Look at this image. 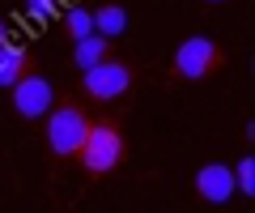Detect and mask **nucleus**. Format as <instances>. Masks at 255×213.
<instances>
[{
	"label": "nucleus",
	"instance_id": "f03ea898",
	"mask_svg": "<svg viewBox=\"0 0 255 213\" xmlns=\"http://www.w3.org/2000/svg\"><path fill=\"white\" fill-rule=\"evenodd\" d=\"M43 120H47V149L55 158H77L85 132H90V115L73 98H60V107H51Z\"/></svg>",
	"mask_w": 255,
	"mask_h": 213
},
{
	"label": "nucleus",
	"instance_id": "f8f14e48",
	"mask_svg": "<svg viewBox=\"0 0 255 213\" xmlns=\"http://www.w3.org/2000/svg\"><path fill=\"white\" fill-rule=\"evenodd\" d=\"M55 4H60V0H26V17L30 21H47L55 13Z\"/></svg>",
	"mask_w": 255,
	"mask_h": 213
},
{
	"label": "nucleus",
	"instance_id": "f257e3e1",
	"mask_svg": "<svg viewBox=\"0 0 255 213\" xmlns=\"http://www.w3.org/2000/svg\"><path fill=\"white\" fill-rule=\"evenodd\" d=\"M77 162H81V171L94 175V179L111 175V171L124 162V132H119V124L115 120H98V124L90 120V132H85L81 149H77Z\"/></svg>",
	"mask_w": 255,
	"mask_h": 213
},
{
	"label": "nucleus",
	"instance_id": "1a4fd4ad",
	"mask_svg": "<svg viewBox=\"0 0 255 213\" xmlns=\"http://www.w3.org/2000/svg\"><path fill=\"white\" fill-rule=\"evenodd\" d=\"M128 30V9L124 4H102L94 9V34L98 38H119Z\"/></svg>",
	"mask_w": 255,
	"mask_h": 213
},
{
	"label": "nucleus",
	"instance_id": "20e7f679",
	"mask_svg": "<svg viewBox=\"0 0 255 213\" xmlns=\"http://www.w3.org/2000/svg\"><path fill=\"white\" fill-rule=\"evenodd\" d=\"M132 85H136V68L128 64V60H115V56H107L102 64H94L90 73H81V94L94 98V102H115V98H124Z\"/></svg>",
	"mask_w": 255,
	"mask_h": 213
},
{
	"label": "nucleus",
	"instance_id": "39448f33",
	"mask_svg": "<svg viewBox=\"0 0 255 213\" xmlns=\"http://www.w3.org/2000/svg\"><path fill=\"white\" fill-rule=\"evenodd\" d=\"M9 94H13V111H17L21 120H43L55 107V85L47 81V77H38V73H26Z\"/></svg>",
	"mask_w": 255,
	"mask_h": 213
},
{
	"label": "nucleus",
	"instance_id": "4468645a",
	"mask_svg": "<svg viewBox=\"0 0 255 213\" xmlns=\"http://www.w3.org/2000/svg\"><path fill=\"white\" fill-rule=\"evenodd\" d=\"M204 4H226V0H204Z\"/></svg>",
	"mask_w": 255,
	"mask_h": 213
},
{
	"label": "nucleus",
	"instance_id": "9d476101",
	"mask_svg": "<svg viewBox=\"0 0 255 213\" xmlns=\"http://www.w3.org/2000/svg\"><path fill=\"white\" fill-rule=\"evenodd\" d=\"M64 34L73 38V43L90 38L94 34V13L90 9H68V13H64Z\"/></svg>",
	"mask_w": 255,
	"mask_h": 213
},
{
	"label": "nucleus",
	"instance_id": "423d86ee",
	"mask_svg": "<svg viewBox=\"0 0 255 213\" xmlns=\"http://www.w3.org/2000/svg\"><path fill=\"white\" fill-rule=\"evenodd\" d=\"M196 196L209 205H230L234 201V171L226 167V162H204L200 171H196Z\"/></svg>",
	"mask_w": 255,
	"mask_h": 213
},
{
	"label": "nucleus",
	"instance_id": "0eeeda50",
	"mask_svg": "<svg viewBox=\"0 0 255 213\" xmlns=\"http://www.w3.org/2000/svg\"><path fill=\"white\" fill-rule=\"evenodd\" d=\"M26 73H34V56L21 43H0V85L13 90Z\"/></svg>",
	"mask_w": 255,
	"mask_h": 213
},
{
	"label": "nucleus",
	"instance_id": "9b49d317",
	"mask_svg": "<svg viewBox=\"0 0 255 213\" xmlns=\"http://www.w3.org/2000/svg\"><path fill=\"white\" fill-rule=\"evenodd\" d=\"M234 192L243 196H255V158H238V167H234Z\"/></svg>",
	"mask_w": 255,
	"mask_h": 213
},
{
	"label": "nucleus",
	"instance_id": "ddd939ff",
	"mask_svg": "<svg viewBox=\"0 0 255 213\" xmlns=\"http://www.w3.org/2000/svg\"><path fill=\"white\" fill-rule=\"evenodd\" d=\"M0 43H9V26H4V17H0Z\"/></svg>",
	"mask_w": 255,
	"mask_h": 213
},
{
	"label": "nucleus",
	"instance_id": "7ed1b4c3",
	"mask_svg": "<svg viewBox=\"0 0 255 213\" xmlns=\"http://www.w3.org/2000/svg\"><path fill=\"white\" fill-rule=\"evenodd\" d=\"M221 60H226V51H221L209 34H191V38H183V43L174 47L170 68H174L179 81H204V77H213L221 68Z\"/></svg>",
	"mask_w": 255,
	"mask_h": 213
},
{
	"label": "nucleus",
	"instance_id": "6e6552de",
	"mask_svg": "<svg viewBox=\"0 0 255 213\" xmlns=\"http://www.w3.org/2000/svg\"><path fill=\"white\" fill-rule=\"evenodd\" d=\"M107 56H111V38L90 34V38H81V43H73V64L81 68V73H90V68L102 64Z\"/></svg>",
	"mask_w": 255,
	"mask_h": 213
}]
</instances>
